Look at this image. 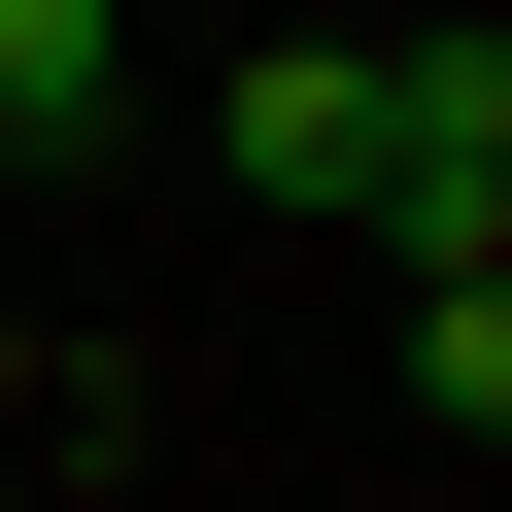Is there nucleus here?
<instances>
[{
    "label": "nucleus",
    "instance_id": "obj_1",
    "mask_svg": "<svg viewBox=\"0 0 512 512\" xmlns=\"http://www.w3.org/2000/svg\"><path fill=\"white\" fill-rule=\"evenodd\" d=\"M376 239H410V274L512 239V35H376Z\"/></svg>",
    "mask_w": 512,
    "mask_h": 512
},
{
    "label": "nucleus",
    "instance_id": "obj_2",
    "mask_svg": "<svg viewBox=\"0 0 512 512\" xmlns=\"http://www.w3.org/2000/svg\"><path fill=\"white\" fill-rule=\"evenodd\" d=\"M205 137H239V205H342V239H376V35H274Z\"/></svg>",
    "mask_w": 512,
    "mask_h": 512
},
{
    "label": "nucleus",
    "instance_id": "obj_3",
    "mask_svg": "<svg viewBox=\"0 0 512 512\" xmlns=\"http://www.w3.org/2000/svg\"><path fill=\"white\" fill-rule=\"evenodd\" d=\"M103 103H137V0H0V171H69Z\"/></svg>",
    "mask_w": 512,
    "mask_h": 512
},
{
    "label": "nucleus",
    "instance_id": "obj_4",
    "mask_svg": "<svg viewBox=\"0 0 512 512\" xmlns=\"http://www.w3.org/2000/svg\"><path fill=\"white\" fill-rule=\"evenodd\" d=\"M410 410H478V444H512V239H478V274H410Z\"/></svg>",
    "mask_w": 512,
    "mask_h": 512
}]
</instances>
